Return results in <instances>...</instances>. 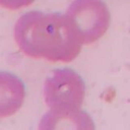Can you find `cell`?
I'll list each match as a JSON object with an SVG mask.
<instances>
[{
	"label": "cell",
	"instance_id": "cell-2",
	"mask_svg": "<svg viewBox=\"0 0 130 130\" xmlns=\"http://www.w3.org/2000/svg\"><path fill=\"white\" fill-rule=\"evenodd\" d=\"M85 96V85L80 76L71 68L54 70L44 85V97L50 108L42 120V128H93L86 112L80 110Z\"/></svg>",
	"mask_w": 130,
	"mask_h": 130
},
{
	"label": "cell",
	"instance_id": "cell-4",
	"mask_svg": "<svg viewBox=\"0 0 130 130\" xmlns=\"http://www.w3.org/2000/svg\"><path fill=\"white\" fill-rule=\"evenodd\" d=\"M25 87L18 76L0 72V118L15 114L24 103Z\"/></svg>",
	"mask_w": 130,
	"mask_h": 130
},
{
	"label": "cell",
	"instance_id": "cell-3",
	"mask_svg": "<svg viewBox=\"0 0 130 130\" xmlns=\"http://www.w3.org/2000/svg\"><path fill=\"white\" fill-rule=\"evenodd\" d=\"M66 16L82 44H92L108 29L111 14L103 0H74Z\"/></svg>",
	"mask_w": 130,
	"mask_h": 130
},
{
	"label": "cell",
	"instance_id": "cell-5",
	"mask_svg": "<svg viewBox=\"0 0 130 130\" xmlns=\"http://www.w3.org/2000/svg\"><path fill=\"white\" fill-rule=\"evenodd\" d=\"M35 0H0V7L7 10L15 11L31 5Z\"/></svg>",
	"mask_w": 130,
	"mask_h": 130
},
{
	"label": "cell",
	"instance_id": "cell-1",
	"mask_svg": "<svg viewBox=\"0 0 130 130\" xmlns=\"http://www.w3.org/2000/svg\"><path fill=\"white\" fill-rule=\"evenodd\" d=\"M14 37L24 54L51 62H71L80 54L82 44L66 15L37 11L20 16Z\"/></svg>",
	"mask_w": 130,
	"mask_h": 130
}]
</instances>
